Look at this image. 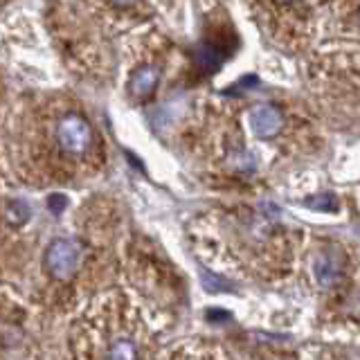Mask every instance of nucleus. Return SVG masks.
I'll use <instances>...</instances> for the list:
<instances>
[{"instance_id": "f257e3e1", "label": "nucleus", "mask_w": 360, "mask_h": 360, "mask_svg": "<svg viewBox=\"0 0 360 360\" xmlns=\"http://www.w3.org/2000/svg\"><path fill=\"white\" fill-rule=\"evenodd\" d=\"M54 142L59 146L61 153L68 155H84L90 151L93 146V129L86 122L84 115L79 112H68L59 122H56L54 129Z\"/></svg>"}, {"instance_id": "f03ea898", "label": "nucleus", "mask_w": 360, "mask_h": 360, "mask_svg": "<svg viewBox=\"0 0 360 360\" xmlns=\"http://www.w3.org/2000/svg\"><path fill=\"white\" fill-rule=\"evenodd\" d=\"M82 255H84V248L77 239H56L50 243L48 250H45V268H48L56 279H70L77 273Z\"/></svg>"}, {"instance_id": "7ed1b4c3", "label": "nucleus", "mask_w": 360, "mask_h": 360, "mask_svg": "<svg viewBox=\"0 0 360 360\" xmlns=\"http://www.w3.org/2000/svg\"><path fill=\"white\" fill-rule=\"evenodd\" d=\"M284 127V115L277 106L262 104L250 112V129L259 138H273Z\"/></svg>"}, {"instance_id": "20e7f679", "label": "nucleus", "mask_w": 360, "mask_h": 360, "mask_svg": "<svg viewBox=\"0 0 360 360\" xmlns=\"http://www.w3.org/2000/svg\"><path fill=\"white\" fill-rule=\"evenodd\" d=\"M158 79H160V70L153 65H142L140 70H135L131 82H129V90L133 97H146L151 95L155 86H158Z\"/></svg>"}, {"instance_id": "39448f33", "label": "nucleus", "mask_w": 360, "mask_h": 360, "mask_svg": "<svg viewBox=\"0 0 360 360\" xmlns=\"http://www.w3.org/2000/svg\"><path fill=\"white\" fill-rule=\"evenodd\" d=\"M228 54L225 50H221L219 45H212V43H202L200 48L196 50V63H198V70H202L205 75H212L214 70H219L221 63H223V56Z\"/></svg>"}, {"instance_id": "423d86ee", "label": "nucleus", "mask_w": 360, "mask_h": 360, "mask_svg": "<svg viewBox=\"0 0 360 360\" xmlns=\"http://www.w3.org/2000/svg\"><path fill=\"white\" fill-rule=\"evenodd\" d=\"M315 277H318L322 286H333L335 281L342 277V273H340V266H338L333 259L322 257L315 262Z\"/></svg>"}, {"instance_id": "0eeeda50", "label": "nucleus", "mask_w": 360, "mask_h": 360, "mask_svg": "<svg viewBox=\"0 0 360 360\" xmlns=\"http://www.w3.org/2000/svg\"><path fill=\"white\" fill-rule=\"evenodd\" d=\"M108 358H138V349H135V345L127 340V338H120V340L110 345Z\"/></svg>"}, {"instance_id": "6e6552de", "label": "nucleus", "mask_w": 360, "mask_h": 360, "mask_svg": "<svg viewBox=\"0 0 360 360\" xmlns=\"http://www.w3.org/2000/svg\"><path fill=\"white\" fill-rule=\"evenodd\" d=\"M7 219L11 223H22L25 219H30V205L25 200H14V202H9L7 205Z\"/></svg>"}, {"instance_id": "1a4fd4ad", "label": "nucleus", "mask_w": 360, "mask_h": 360, "mask_svg": "<svg viewBox=\"0 0 360 360\" xmlns=\"http://www.w3.org/2000/svg\"><path fill=\"white\" fill-rule=\"evenodd\" d=\"M200 279H202V286H205L210 292H217V290H230V288H232L230 281H225L223 277H214L212 273H207V270L200 275Z\"/></svg>"}, {"instance_id": "9d476101", "label": "nucleus", "mask_w": 360, "mask_h": 360, "mask_svg": "<svg viewBox=\"0 0 360 360\" xmlns=\"http://www.w3.org/2000/svg\"><path fill=\"white\" fill-rule=\"evenodd\" d=\"M65 202H68L65 196H52V198H50V210H52L54 214H59V212L65 207Z\"/></svg>"}, {"instance_id": "9b49d317", "label": "nucleus", "mask_w": 360, "mask_h": 360, "mask_svg": "<svg viewBox=\"0 0 360 360\" xmlns=\"http://www.w3.org/2000/svg\"><path fill=\"white\" fill-rule=\"evenodd\" d=\"M112 5H117V7H129V5H135V3H140V0H110Z\"/></svg>"}, {"instance_id": "f8f14e48", "label": "nucleus", "mask_w": 360, "mask_h": 360, "mask_svg": "<svg viewBox=\"0 0 360 360\" xmlns=\"http://www.w3.org/2000/svg\"><path fill=\"white\" fill-rule=\"evenodd\" d=\"M279 3H292V0H279Z\"/></svg>"}]
</instances>
